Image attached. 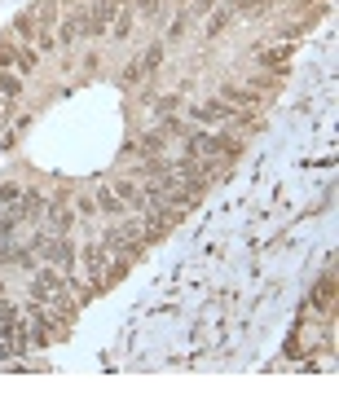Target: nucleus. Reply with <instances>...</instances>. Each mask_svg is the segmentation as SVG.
Returning <instances> with one entry per match:
<instances>
[{"label":"nucleus","mask_w":339,"mask_h":396,"mask_svg":"<svg viewBox=\"0 0 339 396\" xmlns=\"http://www.w3.org/2000/svg\"><path fill=\"white\" fill-rule=\"evenodd\" d=\"M110 190H115V198H119L123 207H133V211H146V190H141V185H133V181L115 176V181H110Z\"/></svg>","instance_id":"nucleus-3"},{"label":"nucleus","mask_w":339,"mask_h":396,"mask_svg":"<svg viewBox=\"0 0 339 396\" xmlns=\"http://www.w3.org/2000/svg\"><path fill=\"white\" fill-rule=\"evenodd\" d=\"M190 159H234L238 150H243V141H234V137H225V132H190Z\"/></svg>","instance_id":"nucleus-1"},{"label":"nucleus","mask_w":339,"mask_h":396,"mask_svg":"<svg viewBox=\"0 0 339 396\" xmlns=\"http://www.w3.org/2000/svg\"><path fill=\"white\" fill-rule=\"evenodd\" d=\"M220 119H238V110L225 106V102H203V106H194V123H220Z\"/></svg>","instance_id":"nucleus-4"},{"label":"nucleus","mask_w":339,"mask_h":396,"mask_svg":"<svg viewBox=\"0 0 339 396\" xmlns=\"http://www.w3.org/2000/svg\"><path fill=\"white\" fill-rule=\"evenodd\" d=\"M123 211H128V207L115 198V190H110V185L97 190V216H123Z\"/></svg>","instance_id":"nucleus-6"},{"label":"nucleus","mask_w":339,"mask_h":396,"mask_svg":"<svg viewBox=\"0 0 339 396\" xmlns=\"http://www.w3.org/2000/svg\"><path fill=\"white\" fill-rule=\"evenodd\" d=\"M13 36H18V40H36V22L31 18H18V22H13ZM18 40H13V45H18Z\"/></svg>","instance_id":"nucleus-13"},{"label":"nucleus","mask_w":339,"mask_h":396,"mask_svg":"<svg viewBox=\"0 0 339 396\" xmlns=\"http://www.w3.org/2000/svg\"><path fill=\"white\" fill-rule=\"evenodd\" d=\"M141 5V13H159V0H137Z\"/></svg>","instance_id":"nucleus-21"},{"label":"nucleus","mask_w":339,"mask_h":396,"mask_svg":"<svg viewBox=\"0 0 339 396\" xmlns=\"http://www.w3.org/2000/svg\"><path fill=\"white\" fill-rule=\"evenodd\" d=\"M225 22H229V13H216V18L207 22V36H220V26H225Z\"/></svg>","instance_id":"nucleus-17"},{"label":"nucleus","mask_w":339,"mask_h":396,"mask_svg":"<svg viewBox=\"0 0 339 396\" xmlns=\"http://www.w3.org/2000/svg\"><path fill=\"white\" fill-rule=\"evenodd\" d=\"M260 5H264V0H238V9H243V13L247 9H260Z\"/></svg>","instance_id":"nucleus-22"},{"label":"nucleus","mask_w":339,"mask_h":396,"mask_svg":"<svg viewBox=\"0 0 339 396\" xmlns=\"http://www.w3.org/2000/svg\"><path fill=\"white\" fill-rule=\"evenodd\" d=\"M13 62H18V45H13V40H0V70H13Z\"/></svg>","instance_id":"nucleus-11"},{"label":"nucleus","mask_w":339,"mask_h":396,"mask_svg":"<svg viewBox=\"0 0 339 396\" xmlns=\"http://www.w3.org/2000/svg\"><path fill=\"white\" fill-rule=\"evenodd\" d=\"M154 66H159V49H150L146 58H141V70H154Z\"/></svg>","instance_id":"nucleus-19"},{"label":"nucleus","mask_w":339,"mask_h":396,"mask_svg":"<svg viewBox=\"0 0 339 396\" xmlns=\"http://www.w3.org/2000/svg\"><path fill=\"white\" fill-rule=\"evenodd\" d=\"M313 308L331 317V308H335V273H326V277L317 282V291H313Z\"/></svg>","instance_id":"nucleus-5"},{"label":"nucleus","mask_w":339,"mask_h":396,"mask_svg":"<svg viewBox=\"0 0 339 396\" xmlns=\"http://www.w3.org/2000/svg\"><path fill=\"white\" fill-rule=\"evenodd\" d=\"M22 203V190L18 185H0V207H18Z\"/></svg>","instance_id":"nucleus-14"},{"label":"nucleus","mask_w":339,"mask_h":396,"mask_svg":"<svg viewBox=\"0 0 339 396\" xmlns=\"http://www.w3.org/2000/svg\"><path fill=\"white\" fill-rule=\"evenodd\" d=\"M84 31H89V18H84V13H80V18L70 13V18L62 22V31H58V45H70V40H80Z\"/></svg>","instance_id":"nucleus-7"},{"label":"nucleus","mask_w":339,"mask_h":396,"mask_svg":"<svg viewBox=\"0 0 339 396\" xmlns=\"http://www.w3.org/2000/svg\"><path fill=\"white\" fill-rule=\"evenodd\" d=\"M225 97H229V102H247V106H260V97H256V93H247V89H225Z\"/></svg>","instance_id":"nucleus-15"},{"label":"nucleus","mask_w":339,"mask_h":396,"mask_svg":"<svg viewBox=\"0 0 339 396\" xmlns=\"http://www.w3.org/2000/svg\"><path fill=\"white\" fill-rule=\"evenodd\" d=\"M75 211H80L84 220H89V216H97V198H80V203H75Z\"/></svg>","instance_id":"nucleus-16"},{"label":"nucleus","mask_w":339,"mask_h":396,"mask_svg":"<svg viewBox=\"0 0 339 396\" xmlns=\"http://www.w3.org/2000/svg\"><path fill=\"white\" fill-rule=\"evenodd\" d=\"M256 58H260L264 66H282V62H287V58H291V45H282V49H260V53H256Z\"/></svg>","instance_id":"nucleus-10"},{"label":"nucleus","mask_w":339,"mask_h":396,"mask_svg":"<svg viewBox=\"0 0 339 396\" xmlns=\"http://www.w3.org/2000/svg\"><path fill=\"white\" fill-rule=\"evenodd\" d=\"M0 97L13 106L22 97V75H13V70H0Z\"/></svg>","instance_id":"nucleus-8"},{"label":"nucleus","mask_w":339,"mask_h":396,"mask_svg":"<svg viewBox=\"0 0 339 396\" xmlns=\"http://www.w3.org/2000/svg\"><path fill=\"white\" fill-rule=\"evenodd\" d=\"M163 146H167V141H163V132H146V141H141V150H146V154H154V159L163 154Z\"/></svg>","instance_id":"nucleus-12"},{"label":"nucleus","mask_w":339,"mask_h":396,"mask_svg":"<svg viewBox=\"0 0 339 396\" xmlns=\"http://www.w3.org/2000/svg\"><path fill=\"white\" fill-rule=\"evenodd\" d=\"M141 75H146V70H141V62H133V66H128V70H123V79H128V84H137V79H141Z\"/></svg>","instance_id":"nucleus-20"},{"label":"nucleus","mask_w":339,"mask_h":396,"mask_svg":"<svg viewBox=\"0 0 339 396\" xmlns=\"http://www.w3.org/2000/svg\"><path fill=\"white\" fill-rule=\"evenodd\" d=\"M36 66H40V53L18 45V62H13V70H18V75H36Z\"/></svg>","instance_id":"nucleus-9"},{"label":"nucleus","mask_w":339,"mask_h":396,"mask_svg":"<svg viewBox=\"0 0 339 396\" xmlns=\"http://www.w3.org/2000/svg\"><path fill=\"white\" fill-rule=\"evenodd\" d=\"M31 291H36V300H62V295H66V277L58 273V268H40L36 282H31Z\"/></svg>","instance_id":"nucleus-2"},{"label":"nucleus","mask_w":339,"mask_h":396,"mask_svg":"<svg viewBox=\"0 0 339 396\" xmlns=\"http://www.w3.org/2000/svg\"><path fill=\"white\" fill-rule=\"evenodd\" d=\"M176 106H181V102H176V97H163V102H159V106H154V110H159V115L167 119V115H172V110H176Z\"/></svg>","instance_id":"nucleus-18"}]
</instances>
